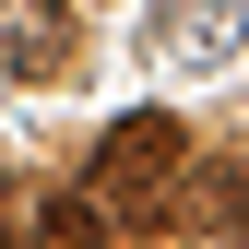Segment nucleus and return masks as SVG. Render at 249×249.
Listing matches in <instances>:
<instances>
[{"label":"nucleus","mask_w":249,"mask_h":249,"mask_svg":"<svg viewBox=\"0 0 249 249\" xmlns=\"http://www.w3.org/2000/svg\"><path fill=\"white\" fill-rule=\"evenodd\" d=\"M178 166H190V131H178L166 107H131V119H107L95 178H83V190H95L107 213H154V202L178 190Z\"/></svg>","instance_id":"1"},{"label":"nucleus","mask_w":249,"mask_h":249,"mask_svg":"<svg viewBox=\"0 0 249 249\" xmlns=\"http://www.w3.org/2000/svg\"><path fill=\"white\" fill-rule=\"evenodd\" d=\"M71 59H83L71 0H0V71L12 83H71Z\"/></svg>","instance_id":"2"},{"label":"nucleus","mask_w":249,"mask_h":249,"mask_svg":"<svg viewBox=\"0 0 249 249\" xmlns=\"http://www.w3.org/2000/svg\"><path fill=\"white\" fill-rule=\"evenodd\" d=\"M237 36H249V0H166L154 12V59L166 71H213Z\"/></svg>","instance_id":"3"},{"label":"nucleus","mask_w":249,"mask_h":249,"mask_svg":"<svg viewBox=\"0 0 249 249\" xmlns=\"http://www.w3.org/2000/svg\"><path fill=\"white\" fill-rule=\"evenodd\" d=\"M202 202H213V226L249 249V154H237V166H213V190H202Z\"/></svg>","instance_id":"4"},{"label":"nucleus","mask_w":249,"mask_h":249,"mask_svg":"<svg viewBox=\"0 0 249 249\" xmlns=\"http://www.w3.org/2000/svg\"><path fill=\"white\" fill-rule=\"evenodd\" d=\"M0 249H12V226H0Z\"/></svg>","instance_id":"5"}]
</instances>
